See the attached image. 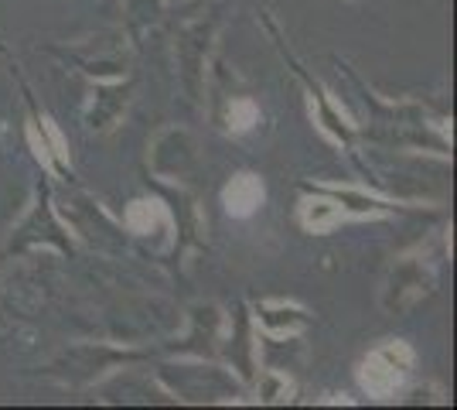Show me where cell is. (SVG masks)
<instances>
[{
	"mask_svg": "<svg viewBox=\"0 0 457 410\" xmlns=\"http://www.w3.org/2000/svg\"><path fill=\"white\" fill-rule=\"evenodd\" d=\"M130 99H134V82L127 76L93 82V96L86 106V130L96 137L113 134L130 110Z\"/></svg>",
	"mask_w": 457,
	"mask_h": 410,
	"instance_id": "cell-12",
	"label": "cell"
},
{
	"mask_svg": "<svg viewBox=\"0 0 457 410\" xmlns=\"http://www.w3.org/2000/svg\"><path fill=\"white\" fill-rule=\"evenodd\" d=\"M372 106L369 127H359V137L382 144V147H410V151H434V155H451V130L447 120L434 117L427 106L420 103H379V99L365 96Z\"/></svg>",
	"mask_w": 457,
	"mask_h": 410,
	"instance_id": "cell-1",
	"label": "cell"
},
{
	"mask_svg": "<svg viewBox=\"0 0 457 410\" xmlns=\"http://www.w3.org/2000/svg\"><path fill=\"white\" fill-rule=\"evenodd\" d=\"M28 140H31L35 155H38V161L48 172H55L58 178H72V161H69L65 140L55 130V123L35 106L31 96H28Z\"/></svg>",
	"mask_w": 457,
	"mask_h": 410,
	"instance_id": "cell-14",
	"label": "cell"
},
{
	"mask_svg": "<svg viewBox=\"0 0 457 410\" xmlns=\"http://www.w3.org/2000/svg\"><path fill=\"white\" fill-rule=\"evenodd\" d=\"M270 24V21H267ZM270 31H273V24H270ZM273 38H277V31H273ZM277 48H280V55H284V62L294 69V76H297V82L304 86L307 93V103H311V113H314V123H318V130H321L331 144H338V147H345V151H352L355 144H359V123H352V120L342 113V106H335V99H331V93L324 89L318 79L307 76V69L301 65V62L294 59L290 52L284 48V41L277 38Z\"/></svg>",
	"mask_w": 457,
	"mask_h": 410,
	"instance_id": "cell-6",
	"label": "cell"
},
{
	"mask_svg": "<svg viewBox=\"0 0 457 410\" xmlns=\"http://www.w3.org/2000/svg\"><path fill=\"white\" fill-rule=\"evenodd\" d=\"M413 349L393 339V342H382L376 349L365 356L359 363V387H362L369 397H393L406 383V376L413 370Z\"/></svg>",
	"mask_w": 457,
	"mask_h": 410,
	"instance_id": "cell-8",
	"label": "cell"
},
{
	"mask_svg": "<svg viewBox=\"0 0 457 410\" xmlns=\"http://www.w3.org/2000/svg\"><path fill=\"white\" fill-rule=\"evenodd\" d=\"M69 59L93 82H106V79H123L130 69V52H127V38L113 31V35H99V38L82 41L79 48L69 52Z\"/></svg>",
	"mask_w": 457,
	"mask_h": 410,
	"instance_id": "cell-11",
	"label": "cell"
},
{
	"mask_svg": "<svg viewBox=\"0 0 457 410\" xmlns=\"http://www.w3.org/2000/svg\"><path fill=\"white\" fill-rule=\"evenodd\" d=\"M219 356L246 387L260 372V342H256V332H253V314H249L243 301L232 308V314H226V332H222V342H219Z\"/></svg>",
	"mask_w": 457,
	"mask_h": 410,
	"instance_id": "cell-9",
	"label": "cell"
},
{
	"mask_svg": "<svg viewBox=\"0 0 457 410\" xmlns=\"http://www.w3.org/2000/svg\"><path fill=\"white\" fill-rule=\"evenodd\" d=\"M164 4H168V7H174V4H185V0H164Z\"/></svg>",
	"mask_w": 457,
	"mask_h": 410,
	"instance_id": "cell-23",
	"label": "cell"
},
{
	"mask_svg": "<svg viewBox=\"0 0 457 410\" xmlns=\"http://www.w3.org/2000/svg\"><path fill=\"white\" fill-rule=\"evenodd\" d=\"M222 332H226V312L215 301H198L188 308V332L181 339L178 352L198 356V359H215Z\"/></svg>",
	"mask_w": 457,
	"mask_h": 410,
	"instance_id": "cell-13",
	"label": "cell"
},
{
	"mask_svg": "<svg viewBox=\"0 0 457 410\" xmlns=\"http://www.w3.org/2000/svg\"><path fill=\"white\" fill-rule=\"evenodd\" d=\"M437 291V271L423 254L396 256L382 280V308L389 314H406L417 305H423L430 294Z\"/></svg>",
	"mask_w": 457,
	"mask_h": 410,
	"instance_id": "cell-5",
	"label": "cell"
},
{
	"mask_svg": "<svg viewBox=\"0 0 457 410\" xmlns=\"http://www.w3.org/2000/svg\"><path fill=\"white\" fill-rule=\"evenodd\" d=\"M147 164L161 181H181L198 164V144L185 127H164L154 134Z\"/></svg>",
	"mask_w": 457,
	"mask_h": 410,
	"instance_id": "cell-10",
	"label": "cell"
},
{
	"mask_svg": "<svg viewBox=\"0 0 457 410\" xmlns=\"http://www.w3.org/2000/svg\"><path fill=\"white\" fill-rule=\"evenodd\" d=\"M212 48H215V18H198L181 28L174 55H178V76L191 103L205 99V79H209Z\"/></svg>",
	"mask_w": 457,
	"mask_h": 410,
	"instance_id": "cell-7",
	"label": "cell"
},
{
	"mask_svg": "<svg viewBox=\"0 0 457 410\" xmlns=\"http://www.w3.org/2000/svg\"><path fill=\"white\" fill-rule=\"evenodd\" d=\"M228 134H246L253 130L256 123H260V106H256V99L249 96H232L226 103V117H222Z\"/></svg>",
	"mask_w": 457,
	"mask_h": 410,
	"instance_id": "cell-21",
	"label": "cell"
},
{
	"mask_svg": "<svg viewBox=\"0 0 457 410\" xmlns=\"http://www.w3.org/2000/svg\"><path fill=\"white\" fill-rule=\"evenodd\" d=\"M123 226L134 236H157V233H171L174 219L171 205H164L161 198H134L123 213Z\"/></svg>",
	"mask_w": 457,
	"mask_h": 410,
	"instance_id": "cell-19",
	"label": "cell"
},
{
	"mask_svg": "<svg viewBox=\"0 0 457 410\" xmlns=\"http://www.w3.org/2000/svg\"><path fill=\"white\" fill-rule=\"evenodd\" d=\"M151 359L147 352L127 349V346H110V342H76L69 349H62L45 366V380L62 383L69 390H89L96 383H103L110 372L123 370V366H137Z\"/></svg>",
	"mask_w": 457,
	"mask_h": 410,
	"instance_id": "cell-3",
	"label": "cell"
},
{
	"mask_svg": "<svg viewBox=\"0 0 457 410\" xmlns=\"http://www.w3.org/2000/svg\"><path fill=\"white\" fill-rule=\"evenodd\" d=\"M164 7H168L164 0H123V14H127V24H130L134 31L151 28Z\"/></svg>",
	"mask_w": 457,
	"mask_h": 410,
	"instance_id": "cell-22",
	"label": "cell"
},
{
	"mask_svg": "<svg viewBox=\"0 0 457 410\" xmlns=\"http://www.w3.org/2000/svg\"><path fill=\"white\" fill-rule=\"evenodd\" d=\"M38 247H52L58 254H72V250H76V236L65 226V219L58 215L48 181L38 185L31 209L24 213V219L11 230V239H7V250H11V254L38 250Z\"/></svg>",
	"mask_w": 457,
	"mask_h": 410,
	"instance_id": "cell-4",
	"label": "cell"
},
{
	"mask_svg": "<svg viewBox=\"0 0 457 410\" xmlns=\"http://www.w3.org/2000/svg\"><path fill=\"white\" fill-rule=\"evenodd\" d=\"M249 387L256 390V400H260V404H287V400H294V393H297V387H294V380L287 376V370H277V366L256 372Z\"/></svg>",
	"mask_w": 457,
	"mask_h": 410,
	"instance_id": "cell-20",
	"label": "cell"
},
{
	"mask_svg": "<svg viewBox=\"0 0 457 410\" xmlns=\"http://www.w3.org/2000/svg\"><path fill=\"white\" fill-rule=\"evenodd\" d=\"M253 325L267 335V342H287L311 325V312L294 301H260L253 308Z\"/></svg>",
	"mask_w": 457,
	"mask_h": 410,
	"instance_id": "cell-15",
	"label": "cell"
},
{
	"mask_svg": "<svg viewBox=\"0 0 457 410\" xmlns=\"http://www.w3.org/2000/svg\"><path fill=\"white\" fill-rule=\"evenodd\" d=\"M297 219H301V226H304L307 233L324 236V233H331V230L342 226L345 213H342V205L328 196L324 188H318V185H304V198H301Z\"/></svg>",
	"mask_w": 457,
	"mask_h": 410,
	"instance_id": "cell-17",
	"label": "cell"
},
{
	"mask_svg": "<svg viewBox=\"0 0 457 410\" xmlns=\"http://www.w3.org/2000/svg\"><path fill=\"white\" fill-rule=\"evenodd\" d=\"M318 188H324L328 196L342 205L345 215H355V219H382V215L406 213L403 205H396L389 196H376L369 188L359 185H331V181H318Z\"/></svg>",
	"mask_w": 457,
	"mask_h": 410,
	"instance_id": "cell-16",
	"label": "cell"
},
{
	"mask_svg": "<svg viewBox=\"0 0 457 410\" xmlns=\"http://www.w3.org/2000/svg\"><path fill=\"white\" fill-rule=\"evenodd\" d=\"M267 188H263V178L253 175V172H239V175L228 178V185L222 188V205L232 219H249L263 205Z\"/></svg>",
	"mask_w": 457,
	"mask_h": 410,
	"instance_id": "cell-18",
	"label": "cell"
},
{
	"mask_svg": "<svg viewBox=\"0 0 457 410\" xmlns=\"http://www.w3.org/2000/svg\"><path fill=\"white\" fill-rule=\"evenodd\" d=\"M157 387H164L174 404H243L249 387L228 370L226 363L198 359L168 363L154 372Z\"/></svg>",
	"mask_w": 457,
	"mask_h": 410,
	"instance_id": "cell-2",
	"label": "cell"
}]
</instances>
